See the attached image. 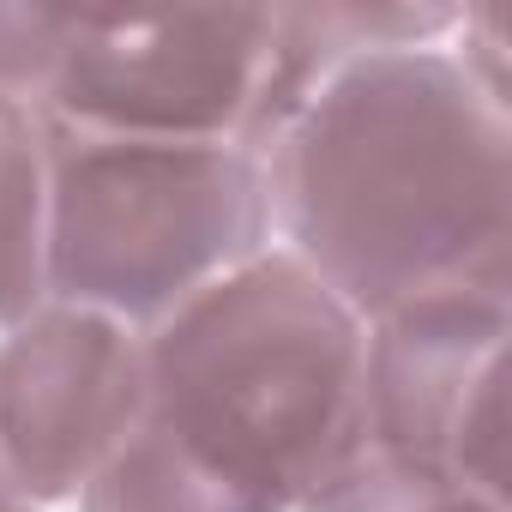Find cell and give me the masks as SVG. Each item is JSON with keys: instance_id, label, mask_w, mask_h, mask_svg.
I'll return each mask as SVG.
<instances>
[{"instance_id": "1", "label": "cell", "mask_w": 512, "mask_h": 512, "mask_svg": "<svg viewBox=\"0 0 512 512\" xmlns=\"http://www.w3.org/2000/svg\"><path fill=\"white\" fill-rule=\"evenodd\" d=\"M260 175L272 247L362 326L446 290H512V103L446 43L326 73L266 139Z\"/></svg>"}, {"instance_id": "7", "label": "cell", "mask_w": 512, "mask_h": 512, "mask_svg": "<svg viewBox=\"0 0 512 512\" xmlns=\"http://www.w3.org/2000/svg\"><path fill=\"white\" fill-rule=\"evenodd\" d=\"M49 296V133L0 91V332Z\"/></svg>"}, {"instance_id": "8", "label": "cell", "mask_w": 512, "mask_h": 512, "mask_svg": "<svg viewBox=\"0 0 512 512\" xmlns=\"http://www.w3.org/2000/svg\"><path fill=\"white\" fill-rule=\"evenodd\" d=\"M73 506L79 512H290L278 500L223 482L175 440H163L151 422H139V434L91 476V488Z\"/></svg>"}, {"instance_id": "11", "label": "cell", "mask_w": 512, "mask_h": 512, "mask_svg": "<svg viewBox=\"0 0 512 512\" xmlns=\"http://www.w3.org/2000/svg\"><path fill=\"white\" fill-rule=\"evenodd\" d=\"M0 512H43V506H25V500H0Z\"/></svg>"}, {"instance_id": "6", "label": "cell", "mask_w": 512, "mask_h": 512, "mask_svg": "<svg viewBox=\"0 0 512 512\" xmlns=\"http://www.w3.org/2000/svg\"><path fill=\"white\" fill-rule=\"evenodd\" d=\"M512 290H446L368 320V452L506 494Z\"/></svg>"}, {"instance_id": "10", "label": "cell", "mask_w": 512, "mask_h": 512, "mask_svg": "<svg viewBox=\"0 0 512 512\" xmlns=\"http://www.w3.org/2000/svg\"><path fill=\"white\" fill-rule=\"evenodd\" d=\"M55 43V13L43 7H0V91L7 97H37L43 67Z\"/></svg>"}, {"instance_id": "5", "label": "cell", "mask_w": 512, "mask_h": 512, "mask_svg": "<svg viewBox=\"0 0 512 512\" xmlns=\"http://www.w3.org/2000/svg\"><path fill=\"white\" fill-rule=\"evenodd\" d=\"M145 404V332L43 296L0 332V476L13 500L73 506L139 434Z\"/></svg>"}, {"instance_id": "3", "label": "cell", "mask_w": 512, "mask_h": 512, "mask_svg": "<svg viewBox=\"0 0 512 512\" xmlns=\"http://www.w3.org/2000/svg\"><path fill=\"white\" fill-rule=\"evenodd\" d=\"M49 296L151 332L272 247L266 175L241 145L49 127Z\"/></svg>"}, {"instance_id": "4", "label": "cell", "mask_w": 512, "mask_h": 512, "mask_svg": "<svg viewBox=\"0 0 512 512\" xmlns=\"http://www.w3.org/2000/svg\"><path fill=\"white\" fill-rule=\"evenodd\" d=\"M278 61V7H199L157 19L55 13L31 109L67 133L241 145L260 157Z\"/></svg>"}, {"instance_id": "9", "label": "cell", "mask_w": 512, "mask_h": 512, "mask_svg": "<svg viewBox=\"0 0 512 512\" xmlns=\"http://www.w3.org/2000/svg\"><path fill=\"white\" fill-rule=\"evenodd\" d=\"M296 512H506V494L476 488V482L446 476V470H428V464L362 452L320 494H308Z\"/></svg>"}, {"instance_id": "2", "label": "cell", "mask_w": 512, "mask_h": 512, "mask_svg": "<svg viewBox=\"0 0 512 512\" xmlns=\"http://www.w3.org/2000/svg\"><path fill=\"white\" fill-rule=\"evenodd\" d=\"M368 326L284 247L145 332V422L223 482L302 506L368 452Z\"/></svg>"}, {"instance_id": "12", "label": "cell", "mask_w": 512, "mask_h": 512, "mask_svg": "<svg viewBox=\"0 0 512 512\" xmlns=\"http://www.w3.org/2000/svg\"><path fill=\"white\" fill-rule=\"evenodd\" d=\"M0 500H13V488H7V476H0Z\"/></svg>"}]
</instances>
